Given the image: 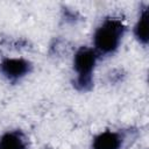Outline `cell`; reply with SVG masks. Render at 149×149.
Segmentation results:
<instances>
[{
	"label": "cell",
	"instance_id": "cell-1",
	"mask_svg": "<svg viewBox=\"0 0 149 149\" xmlns=\"http://www.w3.org/2000/svg\"><path fill=\"white\" fill-rule=\"evenodd\" d=\"M125 26L121 20L111 17L106 19L94 34V45L101 54L114 52L125 33Z\"/></svg>",
	"mask_w": 149,
	"mask_h": 149
},
{
	"label": "cell",
	"instance_id": "cell-5",
	"mask_svg": "<svg viewBox=\"0 0 149 149\" xmlns=\"http://www.w3.org/2000/svg\"><path fill=\"white\" fill-rule=\"evenodd\" d=\"M0 149H27V141L19 130L8 132L0 139Z\"/></svg>",
	"mask_w": 149,
	"mask_h": 149
},
{
	"label": "cell",
	"instance_id": "cell-6",
	"mask_svg": "<svg viewBox=\"0 0 149 149\" xmlns=\"http://www.w3.org/2000/svg\"><path fill=\"white\" fill-rule=\"evenodd\" d=\"M148 16H149L148 8H144L140 14L139 21L135 26V36L142 44L148 43Z\"/></svg>",
	"mask_w": 149,
	"mask_h": 149
},
{
	"label": "cell",
	"instance_id": "cell-3",
	"mask_svg": "<svg viewBox=\"0 0 149 149\" xmlns=\"http://www.w3.org/2000/svg\"><path fill=\"white\" fill-rule=\"evenodd\" d=\"M30 63L23 58H5L0 64L1 72L10 80H17L30 71Z\"/></svg>",
	"mask_w": 149,
	"mask_h": 149
},
{
	"label": "cell",
	"instance_id": "cell-2",
	"mask_svg": "<svg viewBox=\"0 0 149 149\" xmlns=\"http://www.w3.org/2000/svg\"><path fill=\"white\" fill-rule=\"evenodd\" d=\"M97 62V54L93 49L83 47L80 48L73 58V68L77 72V79L74 85L78 90L86 91L92 86V71Z\"/></svg>",
	"mask_w": 149,
	"mask_h": 149
},
{
	"label": "cell",
	"instance_id": "cell-4",
	"mask_svg": "<svg viewBox=\"0 0 149 149\" xmlns=\"http://www.w3.org/2000/svg\"><path fill=\"white\" fill-rule=\"evenodd\" d=\"M122 144V137L115 132H104L94 137L93 149H120Z\"/></svg>",
	"mask_w": 149,
	"mask_h": 149
}]
</instances>
